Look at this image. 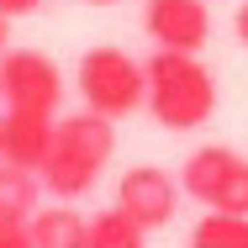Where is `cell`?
<instances>
[{
  "label": "cell",
  "instance_id": "ac0fdd59",
  "mask_svg": "<svg viewBox=\"0 0 248 248\" xmlns=\"http://www.w3.org/2000/svg\"><path fill=\"white\" fill-rule=\"evenodd\" d=\"M90 5H111V0H90Z\"/></svg>",
  "mask_w": 248,
  "mask_h": 248
},
{
  "label": "cell",
  "instance_id": "7a4b0ae2",
  "mask_svg": "<svg viewBox=\"0 0 248 248\" xmlns=\"http://www.w3.org/2000/svg\"><path fill=\"white\" fill-rule=\"evenodd\" d=\"M148 111L158 127L190 132L217 111V74L201 63V53L153 48L148 58Z\"/></svg>",
  "mask_w": 248,
  "mask_h": 248
},
{
  "label": "cell",
  "instance_id": "8992f818",
  "mask_svg": "<svg viewBox=\"0 0 248 248\" xmlns=\"http://www.w3.org/2000/svg\"><path fill=\"white\" fill-rule=\"evenodd\" d=\"M143 32L153 37V48L201 53L206 37H211V11H206V0H148L143 5Z\"/></svg>",
  "mask_w": 248,
  "mask_h": 248
},
{
  "label": "cell",
  "instance_id": "4fadbf2b",
  "mask_svg": "<svg viewBox=\"0 0 248 248\" xmlns=\"http://www.w3.org/2000/svg\"><path fill=\"white\" fill-rule=\"evenodd\" d=\"M0 248H37V243H32V217L0 211Z\"/></svg>",
  "mask_w": 248,
  "mask_h": 248
},
{
  "label": "cell",
  "instance_id": "30bf717a",
  "mask_svg": "<svg viewBox=\"0 0 248 248\" xmlns=\"http://www.w3.org/2000/svg\"><path fill=\"white\" fill-rule=\"evenodd\" d=\"M90 248H148V227H138L122 206H106L90 217Z\"/></svg>",
  "mask_w": 248,
  "mask_h": 248
},
{
  "label": "cell",
  "instance_id": "5bb4252c",
  "mask_svg": "<svg viewBox=\"0 0 248 248\" xmlns=\"http://www.w3.org/2000/svg\"><path fill=\"white\" fill-rule=\"evenodd\" d=\"M37 5H43V0H0V11H5L11 21H16V16H32Z\"/></svg>",
  "mask_w": 248,
  "mask_h": 248
},
{
  "label": "cell",
  "instance_id": "6da1fadb",
  "mask_svg": "<svg viewBox=\"0 0 248 248\" xmlns=\"http://www.w3.org/2000/svg\"><path fill=\"white\" fill-rule=\"evenodd\" d=\"M116 153V122L95 116V111H79V116H58V132H53V153L43 164V190L53 201H79L95 190V180L106 174Z\"/></svg>",
  "mask_w": 248,
  "mask_h": 248
},
{
  "label": "cell",
  "instance_id": "5b68a950",
  "mask_svg": "<svg viewBox=\"0 0 248 248\" xmlns=\"http://www.w3.org/2000/svg\"><path fill=\"white\" fill-rule=\"evenodd\" d=\"M0 79H5V106H16V111L53 116L58 100H63V74H58V63L48 53H37V48L5 53L0 58Z\"/></svg>",
  "mask_w": 248,
  "mask_h": 248
},
{
  "label": "cell",
  "instance_id": "8fae6325",
  "mask_svg": "<svg viewBox=\"0 0 248 248\" xmlns=\"http://www.w3.org/2000/svg\"><path fill=\"white\" fill-rule=\"evenodd\" d=\"M43 196V174L37 169H16V164H0V211L11 217H32Z\"/></svg>",
  "mask_w": 248,
  "mask_h": 248
},
{
  "label": "cell",
  "instance_id": "3957f363",
  "mask_svg": "<svg viewBox=\"0 0 248 248\" xmlns=\"http://www.w3.org/2000/svg\"><path fill=\"white\" fill-rule=\"evenodd\" d=\"M79 95H85V111L95 116H132L138 106H148V63H138L127 48H90L79 58Z\"/></svg>",
  "mask_w": 248,
  "mask_h": 248
},
{
  "label": "cell",
  "instance_id": "7c38bea8",
  "mask_svg": "<svg viewBox=\"0 0 248 248\" xmlns=\"http://www.w3.org/2000/svg\"><path fill=\"white\" fill-rule=\"evenodd\" d=\"M190 248H248V217L227 211H206L190 232Z\"/></svg>",
  "mask_w": 248,
  "mask_h": 248
},
{
  "label": "cell",
  "instance_id": "ba28073f",
  "mask_svg": "<svg viewBox=\"0 0 248 248\" xmlns=\"http://www.w3.org/2000/svg\"><path fill=\"white\" fill-rule=\"evenodd\" d=\"M243 153L222 148V143H206V148H196L190 158H185V169H180V185H185V196L201 201V206H211L217 201V190H222V180L232 174V164H238Z\"/></svg>",
  "mask_w": 248,
  "mask_h": 248
},
{
  "label": "cell",
  "instance_id": "9c48e42d",
  "mask_svg": "<svg viewBox=\"0 0 248 248\" xmlns=\"http://www.w3.org/2000/svg\"><path fill=\"white\" fill-rule=\"evenodd\" d=\"M32 243L37 248H90V217H79L69 201L32 211Z\"/></svg>",
  "mask_w": 248,
  "mask_h": 248
},
{
  "label": "cell",
  "instance_id": "2e32d148",
  "mask_svg": "<svg viewBox=\"0 0 248 248\" xmlns=\"http://www.w3.org/2000/svg\"><path fill=\"white\" fill-rule=\"evenodd\" d=\"M5 37H11V16L0 11V58H5Z\"/></svg>",
  "mask_w": 248,
  "mask_h": 248
},
{
  "label": "cell",
  "instance_id": "52a82bcc",
  "mask_svg": "<svg viewBox=\"0 0 248 248\" xmlns=\"http://www.w3.org/2000/svg\"><path fill=\"white\" fill-rule=\"evenodd\" d=\"M53 132H58L53 116L5 106L0 111V164H16V169H37L43 174V164L53 153Z\"/></svg>",
  "mask_w": 248,
  "mask_h": 248
},
{
  "label": "cell",
  "instance_id": "e0dca14e",
  "mask_svg": "<svg viewBox=\"0 0 248 248\" xmlns=\"http://www.w3.org/2000/svg\"><path fill=\"white\" fill-rule=\"evenodd\" d=\"M0 111H5V79H0Z\"/></svg>",
  "mask_w": 248,
  "mask_h": 248
},
{
  "label": "cell",
  "instance_id": "277c9868",
  "mask_svg": "<svg viewBox=\"0 0 248 248\" xmlns=\"http://www.w3.org/2000/svg\"><path fill=\"white\" fill-rule=\"evenodd\" d=\"M180 196H185V185L169 174V169H158V164H132L122 180H116V206L138 222V227H169L174 222V211H180Z\"/></svg>",
  "mask_w": 248,
  "mask_h": 248
},
{
  "label": "cell",
  "instance_id": "9a60e30c",
  "mask_svg": "<svg viewBox=\"0 0 248 248\" xmlns=\"http://www.w3.org/2000/svg\"><path fill=\"white\" fill-rule=\"evenodd\" d=\"M232 32H238V43L248 48V0L238 5V11H232Z\"/></svg>",
  "mask_w": 248,
  "mask_h": 248
}]
</instances>
